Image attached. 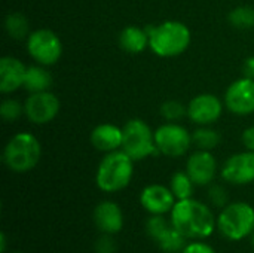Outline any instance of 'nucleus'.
<instances>
[{
    "label": "nucleus",
    "instance_id": "obj_1",
    "mask_svg": "<svg viewBox=\"0 0 254 253\" xmlns=\"http://www.w3.org/2000/svg\"><path fill=\"white\" fill-rule=\"evenodd\" d=\"M170 213L173 227L188 240L207 239L217 228V221L211 209L193 198L177 200Z\"/></svg>",
    "mask_w": 254,
    "mask_h": 253
},
{
    "label": "nucleus",
    "instance_id": "obj_2",
    "mask_svg": "<svg viewBox=\"0 0 254 253\" xmlns=\"http://www.w3.org/2000/svg\"><path fill=\"white\" fill-rule=\"evenodd\" d=\"M149 34V48L162 58L183 54L190 45V30L180 21H164L158 25L144 27Z\"/></svg>",
    "mask_w": 254,
    "mask_h": 253
},
{
    "label": "nucleus",
    "instance_id": "obj_3",
    "mask_svg": "<svg viewBox=\"0 0 254 253\" xmlns=\"http://www.w3.org/2000/svg\"><path fill=\"white\" fill-rule=\"evenodd\" d=\"M134 174V161L121 149L106 154L97 169L95 182L103 192L125 189Z\"/></svg>",
    "mask_w": 254,
    "mask_h": 253
},
{
    "label": "nucleus",
    "instance_id": "obj_4",
    "mask_svg": "<svg viewBox=\"0 0 254 253\" xmlns=\"http://www.w3.org/2000/svg\"><path fill=\"white\" fill-rule=\"evenodd\" d=\"M42 157V146L31 133H16L3 149V163L15 173H27L33 170Z\"/></svg>",
    "mask_w": 254,
    "mask_h": 253
},
{
    "label": "nucleus",
    "instance_id": "obj_5",
    "mask_svg": "<svg viewBox=\"0 0 254 253\" xmlns=\"http://www.w3.org/2000/svg\"><path fill=\"white\" fill-rule=\"evenodd\" d=\"M217 230L231 242L249 237L254 231V209L243 201L228 204L217 218Z\"/></svg>",
    "mask_w": 254,
    "mask_h": 253
},
{
    "label": "nucleus",
    "instance_id": "obj_6",
    "mask_svg": "<svg viewBox=\"0 0 254 253\" xmlns=\"http://www.w3.org/2000/svg\"><path fill=\"white\" fill-rule=\"evenodd\" d=\"M132 161H141L159 154L155 143V133L141 119H129L122 127V148Z\"/></svg>",
    "mask_w": 254,
    "mask_h": 253
},
{
    "label": "nucleus",
    "instance_id": "obj_7",
    "mask_svg": "<svg viewBox=\"0 0 254 253\" xmlns=\"http://www.w3.org/2000/svg\"><path fill=\"white\" fill-rule=\"evenodd\" d=\"M27 51L30 57L40 66H54L63 55V43L60 37L48 28L31 31L27 37Z\"/></svg>",
    "mask_w": 254,
    "mask_h": 253
},
{
    "label": "nucleus",
    "instance_id": "obj_8",
    "mask_svg": "<svg viewBox=\"0 0 254 253\" xmlns=\"http://www.w3.org/2000/svg\"><path fill=\"white\" fill-rule=\"evenodd\" d=\"M155 143L158 152L170 158L183 157L192 145L190 133L177 122H167L156 128Z\"/></svg>",
    "mask_w": 254,
    "mask_h": 253
},
{
    "label": "nucleus",
    "instance_id": "obj_9",
    "mask_svg": "<svg viewBox=\"0 0 254 253\" xmlns=\"http://www.w3.org/2000/svg\"><path fill=\"white\" fill-rule=\"evenodd\" d=\"M60 100L51 91L34 92L25 100L24 113L27 119L36 125H45L54 121L60 112Z\"/></svg>",
    "mask_w": 254,
    "mask_h": 253
},
{
    "label": "nucleus",
    "instance_id": "obj_10",
    "mask_svg": "<svg viewBox=\"0 0 254 253\" xmlns=\"http://www.w3.org/2000/svg\"><path fill=\"white\" fill-rule=\"evenodd\" d=\"M225 104L231 113L240 116L254 113V79L244 76L232 82L225 92Z\"/></svg>",
    "mask_w": 254,
    "mask_h": 253
},
{
    "label": "nucleus",
    "instance_id": "obj_11",
    "mask_svg": "<svg viewBox=\"0 0 254 253\" xmlns=\"http://www.w3.org/2000/svg\"><path fill=\"white\" fill-rule=\"evenodd\" d=\"M222 177L231 185L254 182V152L246 151L229 157L222 167Z\"/></svg>",
    "mask_w": 254,
    "mask_h": 253
},
{
    "label": "nucleus",
    "instance_id": "obj_12",
    "mask_svg": "<svg viewBox=\"0 0 254 253\" xmlns=\"http://www.w3.org/2000/svg\"><path fill=\"white\" fill-rule=\"evenodd\" d=\"M223 112V104L214 94H198L188 104V116L198 125L214 124Z\"/></svg>",
    "mask_w": 254,
    "mask_h": 253
},
{
    "label": "nucleus",
    "instance_id": "obj_13",
    "mask_svg": "<svg viewBox=\"0 0 254 253\" xmlns=\"http://www.w3.org/2000/svg\"><path fill=\"white\" fill-rule=\"evenodd\" d=\"M216 171H217V163L210 151L198 149L188 158L186 173L198 186L210 185L216 177Z\"/></svg>",
    "mask_w": 254,
    "mask_h": 253
},
{
    "label": "nucleus",
    "instance_id": "obj_14",
    "mask_svg": "<svg viewBox=\"0 0 254 253\" xmlns=\"http://www.w3.org/2000/svg\"><path fill=\"white\" fill-rule=\"evenodd\" d=\"M140 203L150 215H165L173 210L176 204V197L170 188L153 183L141 191Z\"/></svg>",
    "mask_w": 254,
    "mask_h": 253
},
{
    "label": "nucleus",
    "instance_id": "obj_15",
    "mask_svg": "<svg viewBox=\"0 0 254 253\" xmlns=\"http://www.w3.org/2000/svg\"><path fill=\"white\" fill-rule=\"evenodd\" d=\"M27 67L15 57H3L0 60V91L10 94L24 86Z\"/></svg>",
    "mask_w": 254,
    "mask_h": 253
},
{
    "label": "nucleus",
    "instance_id": "obj_16",
    "mask_svg": "<svg viewBox=\"0 0 254 253\" xmlns=\"http://www.w3.org/2000/svg\"><path fill=\"white\" fill-rule=\"evenodd\" d=\"M94 222L103 234H116L124 227V215L116 203L101 201L94 210Z\"/></svg>",
    "mask_w": 254,
    "mask_h": 253
},
{
    "label": "nucleus",
    "instance_id": "obj_17",
    "mask_svg": "<svg viewBox=\"0 0 254 253\" xmlns=\"http://www.w3.org/2000/svg\"><path fill=\"white\" fill-rule=\"evenodd\" d=\"M91 145L101 152H113L122 148V128L115 124H100L91 131Z\"/></svg>",
    "mask_w": 254,
    "mask_h": 253
},
{
    "label": "nucleus",
    "instance_id": "obj_18",
    "mask_svg": "<svg viewBox=\"0 0 254 253\" xmlns=\"http://www.w3.org/2000/svg\"><path fill=\"white\" fill-rule=\"evenodd\" d=\"M119 45L128 54H140L149 46V34L146 28L128 25L119 34Z\"/></svg>",
    "mask_w": 254,
    "mask_h": 253
},
{
    "label": "nucleus",
    "instance_id": "obj_19",
    "mask_svg": "<svg viewBox=\"0 0 254 253\" xmlns=\"http://www.w3.org/2000/svg\"><path fill=\"white\" fill-rule=\"evenodd\" d=\"M52 86V76L51 73L45 69V66H30L27 67L25 73V81H24V88L30 92H43L49 91Z\"/></svg>",
    "mask_w": 254,
    "mask_h": 253
},
{
    "label": "nucleus",
    "instance_id": "obj_20",
    "mask_svg": "<svg viewBox=\"0 0 254 253\" xmlns=\"http://www.w3.org/2000/svg\"><path fill=\"white\" fill-rule=\"evenodd\" d=\"M28 19L21 12H10L4 18V30L13 40H24L30 36Z\"/></svg>",
    "mask_w": 254,
    "mask_h": 253
},
{
    "label": "nucleus",
    "instance_id": "obj_21",
    "mask_svg": "<svg viewBox=\"0 0 254 253\" xmlns=\"http://www.w3.org/2000/svg\"><path fill=\"white\" fill-rule=\"evenodd\" d=\"M170 189L173 191L176 200H186V198H192L195 183L186 171H177L171 177Z\"/></svg>",
    "mask_w": 254,
    "mask_h": 253
},
{
    "label": "nucleus",
    "instance_id": "obj_22",
    "mask_svg": "<svg viewBox=\"0 0 254 253\" xmlns=\"http://www.w3.org/2000/svg\"><path fill=\"white\" fill-rule=\"evenodd\" d=\"M192 143L201 151H211L219 146L220 134L208 125H201L192 134Z\"/></svg>",
    "mask_w": 254,
    "mask_h": 253
},
{
    "label": "nucleus",
    "instance_id": "obj_23",
    "mask_svg": "<svg viewBox=\"0 0 254 253\" xmlns=\"http://www.w3.org/2000/svg\"><path fill=\"white\" fill-rule=\"evenodd\" d=\"M186 240H188V239H186L180 231H177V230L173 227V224H171V227L168 228V231H167L156 243L159 245V248H161L164 252L179 253L182 252V251L185 249V246L188 245Z\"/></svg>",
    "mask_w": 254,
    "mask_h": 253
},
{
    "label": "nucleus",
    "instance_id": "obj_24",
    "mask_svg": "<svg viewBox=\"0 0 254 253\" xmlns=\"http://www.w3.org/2000/svg\"><path fill=\"white\" fill-rule=\"evenodd\" d=\"M228 19H229L231 25L235 28H240V30L254 28V7L238 6L229 12Z\"/></svg>",
    "mask_w": 254,
    "mask_h": 253
},
{
    "label": "nucleus",
    "instance_id": "obj_25",
    "mask_svg": "<svg viewBox=\"0 0 254 253\" xmlns=\"http://www.w3.org/2000/svg\"><path fill=\"white\" fill-rule=\"evenodd\" d=\"M159 112L167 122H177L188 115V107L177 100H167L162 103Z\"/></svg>",
    "mask_w": 254,
    "mask_h": 253
},
{
    "label": "nucleus",
    "instance_id": "obj_26",
    "mask_svg": "<svg viewBox=\"0 0 254 253\" xmlns=\"http://www.w3.org/2000/svg\"><path fill=\"white\" fill-rule=\"evenodd\" d=\"M170 227H171V221L168 224V221L162 215H152L146 224V231L152 240L158 242L168 231Z\"/></svg>",
    "mask_w": 254,
    "mask_h": 253
},
{
    "label": "nucleus",
    "instance_id": "obj_27",
    "mask_svg": "<svg viewBox=\"0 0 254 253\" xmlns=\"http://www.w3.org/2000/svg\"><path fill=\"white\" fill-rule=\"evenodd\" d=\"M24 113V106L15 98H4L0 104V115L6 122H15Z\"/></svg>",
    "mask_w": 254,
    "mask_h": 253
},
{
    "label": "nucleus",
    "instance_id": "obj_28",
    "mask_svg": "<svg viewBox=\"0 0 254 253\" xmlns=\"http://www.w3.org/2000/svg\"><path fill=\"white\" fill-rule=\"evenodd\" d=\"M208 198L213 203V206H216V207L223 209V207L228 206V192L220 185L210 186V189H208Z\"/></svg>",
    "mask_w": 254,
    "mask_h": 253
},
{
    "label": "nucleus",
    "instance_id": "obj_29",
    "mask_svg": "<svg viewBox=\"0 0 254 253\" xmlns=\"http://www.w3.org/2000/svg\"><path fill=\"white\" fill-rule=\"evenodd\" d=\"M95 253H116V243L112 234H103L95 243Z\"/></svg>",
    "mask_w": 254,
    "mask_h": 253
},
{
    "label": "nucleus",
    "instance_id": "obj_30",
    "mask_svg": "<svg viewBox=\"0 0 254 253\" xmlns=\"http://www.w3.org/2000/svg\"><path fill=\"white\" fill-rule=\"evenodd\" d=\"M180 253H216V251L210 245L196 240V242H192V243L186 245L185 249Z\"/></svg>",
    "mask_w": 254,
    "mask_h": 253
},
{
    "label": "nucleus",
    "instance_id": "obj_31",
    "mask_svg": "<svg viewBox=\"0 0 254 253\" xmlns=\"http://www.w3.org/2000/svg\"><path fill=\"white\" fill-rule=\"evenodd\" d=\"M243 145L247 151L254 152V127H249L243 131Z\"/></svg>",
    "mask_w": 254,
    "mask_h": 253
},
{
    "label": "nucleus",
    "instance_id": "obj_32",
    "mask_svg": "<svg viewBox=\"0 0 254 253\" xmlns=\"http://www.w3.org/2000/svg\"><path fill=\"white\" fill-rule=\"evenodd\" d=\"M243 73L246 78L254 79V57H249L243 64Z\"/></svg>",
    "mask_w": 254,
    "mask_h": 253
},
{
    "label": "nucleus",
    "instance_id": "obj_33",
    "mask_svg": "<svg viewBox=\"0 0 254 253\" xmlns=\"http://www.w3.org/2000/svg\"><path fill=\"white\" fill-rule=\"evenodd\" d=\"M4 251H6V234L3 233L0 236V252L4 253Z\"/></svg>",
    "mask_w": 254,
    "mask_h": 253
},
{
    "label": "nucleus",
    "instance_id": "obj_34",
    "mask_svg": "<svg viewBox=\"0 0 254 253\" xmlns=\"http://www.w3.org/2000/svg\"><path fill=\"white\" fill-rule=\"evenodd\" d=\"M252 243H253V246H254V236H252Z\"/></svg>",
    "mask_w": 254,
    "mask_h": 253
},
{
    "label": "nucleus",
    "instance_id": "obj_35",
    "mask_svg": "<svg viewBox=\"0 0 254 253\" xmlns=\"http://www.w3.org/2000/svg\"><path fill=\"white\" fill-rule=\"evenodd\" d=\"M12 253H21V252H12Z\"/></svg>",
    "mask_w": 254,
    "mask_h": 253
}]
</instances>
